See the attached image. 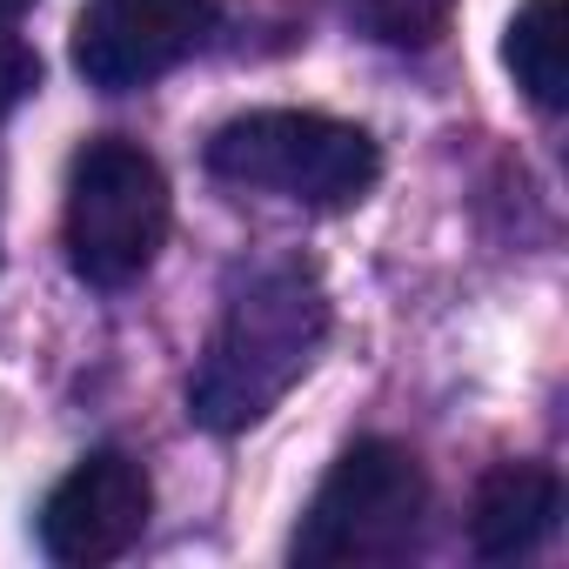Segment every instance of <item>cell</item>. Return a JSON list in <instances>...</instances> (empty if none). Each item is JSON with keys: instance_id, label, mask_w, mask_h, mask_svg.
Here are the masks:
<instances>
[{"instance_id": "6da1fadb", "label": "cell", "mask_w": 569, "mask_h": 569, "mask_svg": "<svg viewBox=\"0 0 569 569\" xmlns=\"http://www.w3.org/2000/svg\"><path fill=\"white\" fill-rule=\"evenodd\" d=\"M329 336V289L309 261H261L234 281V296L188 376V416L208 436L254 429L289 396Z\"/></svg>"}, {"instance_id": "7a4b0ae2", "label": "cell", "mask_w": 569, "mask_h": 569, "mask_svg": "<svg viewBox=\"0 0 569 569\" xmlns=\"http://www.w3.org/2000/svg\"><path fill=\"white\" fill-rule=\"evenodd\" d=\"M201 161L214 181H228L241 194H274L296 208H356L382 174L369 128L336 121V114H309V108L234 114L228 128H214Z\"/></svg>"}, {"instance_id": "3957f363", "label": "cell", "mask_w": 569, "mask_h": 569, "mask_svg": "<svg viewBox=\"0 0 569 569\" xmlns=\"http://www.w3.org/2000/svg\"><path fill=\"white\" fill-rule=\"evenodd\" d=\"M429 509V476L422 462L389 442V436H362L336 456V469L322 476L316 502L296 522L289 556L309 569H369V562H396L416 549Z\"/></svg>"}, {"instance_id": "277c9868", "label": "cell", "mask_w": 569, "mask_h": 569, "mask_svg": "<svg viewBox=\"0 0 569 569\" xmlns=\"http://www.w3.org/2000/svg\"><path fill=\"white\" fill-rule=\"evenodd\" d=\"M68 261L88 289L141 281L168 241V174L134 141H88L68 168Z\"/></svg>"}, {"instance_id": "5b68a950", "label": "cell", "mask_w": 569, "mask_h": 569, "mask_svg": "<svg viewBox=\"0 0 569 569\" xmlns=\"http://www.w3.org/2000/svg\"><path fill=\"white\" fill-rule=\"evenodd\" d=\"M214 34V0H88L74 21V74L101 94H134L174 74Z\"/></svg>"}, {"instance_id": "8992f818", "label": "cell", "mask_w": 569, "mask_h": 569, "mask_svg": "<svg viewBox=\"0 0 569 569\" xmlns=\"http://www.w3.org/2000/svg\"><path fill=\"white\" fill-rule=\"evenodd\" d=\"M148 516H154L148 469L128 449H94L41 502V549L68 569H94V562L128 556L148 529Z\"/></svg>"}, {"instance_id": "52a82bcc", "label": "cell", "mask_w": 569, "mask_h": 569, "mask_svg": "<svg viewBox=\"0 0 569 569\" xmlns=\"http://www.w3.org/2000/svg\"><path fill=\"white\" fill-rule=\"evenodd\" d=\"M562 516V482L542 462H496L476 482V509H469V542L482 562H516L529 556Z\"/></svg>"}, {"instance_id": "ba28073f", "label": "cell", "mask_w": 569, "mask_h": 569, "mask_svg": "<svg viewBox=\"0 0 569 569\" xmlns=\"http://www.w3.org/2000/svg\"><path fill=\"white\" fill-rule=\"evenodd\" d=\"M502 68L516 74V88L542 114H556L569 101V14H562V0H522L509 14Z\"/></svg>"}, {"instance_id": "9c48e42d", "label": "cell", "mask_w": 569, "mask_h": 569, "mask_svg": "<svg viewBox=\"0 0 569 569\" xmlns=\"http://www.w3.org/2000/svg\"><path fill=\"white\" fill-rule=\"evenodd\" d=\"M349 14L382 41V48H429L449 34L456 0H349Z\"/></svg>"}, {"instance_id": "30bf717a", "label": "cell", "mask_w": 569, "mask_h": 569, "mask_svg": "<svg viewBox=\"0 0 569 569\" xmlns=\"http://www.w3.org/2000/svg\"><path fill=\"white\" fill-rule=\"evenodd\" d=\"M34 88H41V54H34L28 41H8V34H0V121H8Z\"/></svg>"}, {"instance_id": "8fae6325", "label": "cell", "mask_w": 569, "mask_h": 569, "mask_svg": "<svg viewBox=\"0 0 569 569\" xmlns=\"http://www.w3.org/2000/svg\"><path fill=\"white\" fill-rule=\"evenodd\" d=\"M28 8H34V0H0V28H8V21H21Z\"/></svg>"}]
</instances>
